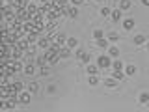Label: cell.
Wrapping results in <instances>:
<instances>
[{"label":"cell","instance_id":"6da1fadb","mask_svg":"<svg viewBox=\"0 0 149 112\" xmlns=\"http://www.w3.org/2000/svg\"><path fill=\"white\" fill-rule=\"evenodd\" d=\"M2 15H4V21H13L15 19V8L13 6H4V10H2Z\"/></svg>","mask_w":149,"mask_h":112},{"label":"cell","instance_id":"7a4b0ae2","mask_svg":"<svg viewBox=\"0 0 149 112\" xmlns=\"http://www.w3.org/2000/svg\"><path fill=\"white\" fill-rule=\"evenodd\" d=\"M15 19L19 23H26V21H30V15L26 13L24 8H19V10H15Z\"/></svg>","mask_w":149,"mask_h":112},{"label":"cell","instance_id":"3957f363","mask_svg":"<svg viewBox=\"0 0 149 112\" xmlns=\"http://www.w3.org/2000/svg\"><path fill=\"white\" fill-rule=\"evenodd\" d=\"M45 56H47V62H49L50 66H54V64L60 62V56H58V53H52L50 49H45Z\"/></svg>","mask_w":149,"mask_h":112},{"label":"cell","instance_id":"277c9868","mask_svg":"<svg viewBox=\"0 0 149 112\" xmlns=\"http://www.w3.org/2000/svg\"><path fill=\"white\" fill-rule=\"evenodd\" d=\"M112 66V60L108 58V56H99V60H97V67H103V69H106V67Z\"/></svg>","mask_w":149,"mask_h":112},{"label":"cell","instance_id":"5b68a950","mask_svg":"<svg viewBox=\"0 0 149 112\" xmlns=\"http://www.w3.org/2000/svg\"><path fill=\"white\" fill-rule=\"evenodd\" d=\"M30 21H32L34 25H37V26H45V23H43V15L39 13V11H36L34 15H30Z\"/></svg>","mask_w":149,"mask_h":112},{"label":"cell","instance_id":"8992f818","mask_svg":"<svg viewBox=\"0 0 149 112\" xmlns=\"http://www.w3.org/2000/svg\"><path fill=\"white\" fill-rule=\"evenodd\" d=\"M28 2L30 0H9V6H13L15 10H19V8H26Z\"/></svg>","mask_w":149,"mask_h":112},{"label":"cell","instance_id":"52a82bcc","mask_svg":"<svg viewBox=\"0 0 149 112\" xmlns=\"http://www.w3.org/2000/svg\"><path fill=\"white\" fill-rule=\"evenodd\" d=\"M50 43H52V38H50V36H47V38H41V39H39V47H41V49H47Z\"/></svg>","mask_w":149,"mask_h":112},{"label":"cell","instance_id":"ba28073f","mask_svg":"<svg viewBox=\"0 0 149 112\" xmlns=\"http://www.w3.org/2000/svg\"><path fill=\"white\" fill-rule=\"evenodd\" d=\"M65 39H67V38H65V36L60 32V34H56V36L52 38V41H54V43H58V45H65Z\"/></svg>","mask_w":149,"mask_h":112},{"label":"cell","instance_id":"9c48e42d","mask_svg":"<svg viewBox=\"0 0 149 112\" xmlns=\"http://www.w3.org/2000/svg\"><path fill=\"white\" fill-rule=\"evenodd\" d=\"M69 54H71V49H69V47H60V51H58V56H60V58H67Z\"/></svg>","mask_w":149,"mask_h":112},{"label":"cell","instance_id":"30bf717a","mask_svg":"<svg viewBox=\"0 0 149 112\" xmlns=\"http://www.w3.org/2000/svg\"><path fill=\"white\" fill-rule=\"evenodd\" d=\"M30 95H32L30 92H22V94L19 95V101L21 103H30Z\"/></svg>","mask_w":149,"mask_h":112},{"label":"cell","instance_id":"8fae6325","mask_svg":"<svg viewBox=\"0 0 149 112\" xmlns=\"http://www.w3.org/2000/svg\"><path fill=\"white\" fill-rule=\"evenodd\" d=\"M24 10H26V13H28V15H34V13L37 11V6H34V4H30V2H28Z\"/></svg>","mask_w":149,"mask_h":112},{"label":"cell","instance_id":"7c38bea8","mask_svg":"<svg viewBox=\"0 0 149 112\" xmlns=\"http://www.w3.org/2000/svg\"><path fill=\"white\" fill-rule=\"evenodd\" d=\"M34 62H36L37 66L41 67V66H45V64H47V56H45V54H41V56H36V60H34Z\"/></svg>","mask_w":149,"mask_h":112},{"label":"cell","instance_id":"4fadbf2b","mask_svg":"<svg viewBox=\"0 0 149 112\" xmlns=\"http://www.w3.org/2000/svg\"><path fill=\"white\" fill-rule=\"evenodd\" d=\"M65 45H67L69 49H74V47L78 45V41H77L74 38H67V39H65Z\"/></svg>","mask_w":149,"mask_h":112},{"label":"cell","instance_id":"5bb4252c","mask_svg":"<svg viewBox=\"0 0 149 112\" xmlns=\"http://www.w3.org/2000/svg\"><path fill=\"white\" fill-rule=\"evenodd\" d=\"M110 15H112V21H119L121 19V10H110Z\"/></svg>","mask_w":149,"mask_h":112},{"label":"cell","instance_id":"9a60e30c","mask_svg":"<svg viewBox=\"0 0 149 112\" xmlns=\"http://www.w3.org/2000/svg\"><path fill=\"white\" fill-rule=\"evenodd\" d=\"M11 66H13V69H15V73H17V71H21V69H22V67H24V66H22V64H21V62H19V60H11Z\"/></svg>","mask_w":149,"mask_h":112},{"label":"cell","instance_id":"2e32d148","mask_svg":"<svg viewBox=\"0 0 149 112\" xmlns=\"http://www.w3.org/2000/svg\"><path fill=\"white\" fill-rule=\"evenodd\" d=\"M95 47H101V49H104V47H108V41L106 39H103V38H99L95 41Z\"/></svg>","mask_w":149,"mask_h":112},{"label":"cell","instance_id":"e0dca14e","mask_svg":"<svg viewBox=\"0 0 149 112\" xmlns=\"http://www.w3.org/2000/svg\"><path fill=\"white\" fill-rule=\"evenodd\" d=\"M123 28L125 30H132V28H134V21H132V19H127V21L123 23Z\"/></svg>","mask_w":149,"mask_h":112},{"label":"cell","instance_id":"ac0fdd59","mask_svg":"<svg viewBox=\"0 0 149 112\" xmlns=\"http://www.w3.org/2000/svg\"><path fill=\"white\" fill-rule=\"evenodd\" d=\"M22 71H24L28 77H30V75H34V64H28V66H24V67H22Z\"/></svg>","mask_w":149,"mask_h":112},{"label":"cell","instance_id":"d6986e66","mask_svg":"<svg viewBox=\"0 0 149 112\" xmlns=\"http://www.w3.org/2000/svg\"><path fill=\"white\" fill-rule=\"evenodd\" d=\"M131 8V0H119V10H129Z\"/></svg>","mask_w":149,"mask_h":112},{"label":"cell","instance_id":"ffe728a7","mask_svg":"<svg viewBox=\"0 0 149 112\" xmlns=\"http://www.w3.org/2000/svg\"><path fill=\"white\" fill-rule=\"evenodd\" d=\"M37 90H39L37 82H30V86H28V92H30V94H37Z\"/></svg>","mask_w":149,"mask_h":112},{"label":"cell","instance_id":"44dd1931","mask_svg":"<svg viewBox=\"0 0 149 112\" xmlns=\"http://www.w3.org/2000/svg\"><path fill=\"white\" fill-rule=\"evenodd\" d=\"M67 15H69L71 19H74V17L78 15V10H77V8H67Z\"/></svg>","mask_w":149,"mask_h":112},{"label":"cell","instance_id":"7402d4cb","mask_svg":"<svg viewBox=\"0 0 149 112\" xmlns=\"http://www.w3.org/2000/svg\"><path fill=\"white\" fill-rule=\"evenodd\" d=\"M146 43V36H136L134 38V45H144Z\"/></svg>","mask_w":149,"mask_h":112},{"label":"cell","instance_id":"603a6c76","mask_svg":"<svg viewBox=\"0 0 149 112\" xmlns=\"http://www.w3.org/2000/svg\"><path fill=\"white\" fill-rule=\"evenodd\" d=\"M112 66H114V69H117V71H121V69H123V62H121V60H114V62H112Z\"/></svg>","mask_w":149,"mask_h":112},{"label":"cell","instance_id":"cb8c5ba5","mask_svg":"<svg viewBox=\"0 0 149 112\" xmlns=\"http://www.w3.org/2000/svg\"><path fill=\"white\" fill-rule=\"evenodd\" d=\"M39 75H43V77H49V75H50V69H49V67H45V66H41V69H39Z\"/></svg>","mask_w":149,"mask_h":112},{"label":"cell","instance_id":"d4e9b609","mask_svg":"<svg viewBox=\"0 0 149 112\" xmlns=\"http://www.w3.org/2000/svg\"><path fill=\"white\" fill-rule=\"evenodd\" d=\"M123 77H125V75L121 73V71H117V69H116V71H114V73H112V79H116V81H121V79H123Z\"/></svg>","mask_w":149,"mask_h":112},{"label":"cell","instance_id":"484cf974","mask_svg":"<svg viewBox=\"0 0 149 112\" xmlns=\"http://www.w3.org/2000/svg\"><path fill=\"white\" fill-rule=\"evenodd\" d=\"M78 58H80V60H82V62H84V64H88V62H89V54H86L84 51H82V53L78 54Z\"/></svg>","mask_w":149,"mask_h":112},{"label":"cell","instance_id":"4316f807","mask_svg":"<svg viewBox=\"0 0 149 112\" xmlns=\"http://www.w3.org/2000/svg\"><path fill=\"white\" fill-rule=\"evenodd\" d=\"M108 53H110L112 58H116V56H119V49H117V47H110V51H108Z\"/></svg>","mask_w":149,"mask_h":112},{"label":"cell","instance_id":"83f0119b","mask_svg":"<svg viewBox=\"0 0 149 112\" xmlns=\"http://www.w3.org/2000/svg\"><path fill=\"white\" fill-rule=\"evenodd\" d=\"M147 101H149V94H146V92H144V94L140 95V103H142V105H146Z\"/></svg>","mask_w":149,"mask_h":112},{"label":"cell","instance_id":"f1b7e54d","mask_svg":"<svg viewBox=\"0 0 149 112\" xmlns=\"http://www.w3.org/2000/svg\"><path fill=\"white\" fill-rule=\"evenodd\" d=\"M7 79H9V77H6V75H0V86H7V84H9V82H7Z\"/></svg>","mask_w":149,"mask_h":112},{"label":"cell","instance_id":"f546056e","mask_svg":"<svg viewBox=\"0 0 149 112\" xmlns=\"http://www.w3.org/2000/svg\"><path fill=\"white\" fill-rule=\"evenodd\" d=\"M104 84H106V86H117V81H116V79H106Z\"/></svg>","mask_w":149,"mask_h":112},{"label":"cell","instance_id":"4dcf8cb0","mask_svg":"<svg viewBox=\"0 0 149 112\" xmlns=\"http://www.w3.org/2000/svg\"><path fill=\"white\" fill-rule=\"evenodd\" d=\"M88 75H97V66H88Z\"/></svg>","mask_w":149,"mask_h":112},{"label":"cell","instance_id":"1f68e13d","mask_svg":"<svg viewBox=\"0 0 149 112\" xmlns=\"http://www.w3.org/2000/svg\"><path fill=\"white\" fill-rule=\"evenodd\" d=\"M108 39H110V41H117V39H119V36H117L116 32H110V34H108Z\"/></svg>","mask_w":149,"mask_h":112},{"label":"cell","instance_id":"d6a6232c","mask_svg":"<svg viewBox=\"0 0 149 112\" xmlns=\"http://www.w3.org/2000/svg\"><path fill=\"white\" fill-rule=\"evenodd\" d=\"M127 75H136V67L134 66H129L127 67Z\"/></svg>","mask_w":149,"mask_h":112},{"label":"cell","instance_id":"836d02e7","mask_svg":"<svg viewBox=\"0 0 149 112\" xmlns=\"http://www.w3.org/2000/svg\"><path fill=\"white\" fill-rule=\"evenodd\" d=\"M93 38H95V39L103 38V30H93Z\"/></svg>","mask_w":149,"mask_h":112},{"label":"cell","instance_id":"e575fe53","mask_svg":"<svg viewBox=\"0 0 149 112\" xmlns=\"http://www.w3.org/2000/svg\"><path fill=\"white\" fill-rule=\"evenodd\" d=\"M97 82H99V79H97L95 75H89V84H93V86H95Z\"/></svg>","mask_w":149,"mask_h":112},{"label":"cell","instance_id":"d590c367","mask_svg":"<svg viewBox=\"0 0 149 112\" xmlns=\"http://www.w3.org/2000/svg\"><path fill=\"white\" fill-rule=\"evenodd\" d=\"M101 15H104V17L110 15V8H103V10H101Z\"/></svg>","mask_w":149,"mask_h":112},{"label":"cell","instance_id":"8d00e7d4","mask_svg":"<svg viewBox=\"0 0 149 112\" xmlns=\"http://www.w3.org/2000/svg\"><path fill=\"white\" fill-rule=\"evenodd\" d=\"M47 92H49V94H54V92H56V86H54V84H52V86H49V88H47Z\"/></svg>","mask_w":149,"mask_h":112},{"label":"cell","instance_id":"74e56055","mask_svg":"<svg viewBox=\"0 0 149 112\" xmlns=\"http://www.w3.org/2000/svg\"><path fill=\"white\" fill-rule=\"evenodd\" d=\"M2 109H4V99L0 97V110H2Z\"/></svg>","mask_w":149,"mask_h":112},{"label":"cell","instance_id":"f35d334b","mask_svg":"<svg viewBox=\"0 0 149 112\" xmlns=\"http://www.w3.org/2000/svg\"><path fill=\"white\" fill-rule=\"evenodd\" d=\"M142 4H144V6H147V4H149V0H142Z\"/></svg>","mask_w":149,"mask_h":112},{"label":"cell","instance_id":"ab89813d","mask_svg":"<svg viewBox=\"0 0 149 112\" xmlns=\"http://www.w3.org/2000/svg\"><path fill=\"white\" fill-rule=\"evenodd\" d=\"M97 2H104V0H97Z\"/></svg>","mask_w":149,"mask_h":112},{"label":"cell","instance_id":"60d3db41","mask_svg":"<svg viewBox=\"0 0 149 112\" xmlns=\"http://www.w3.org/2000/svg\"><path fill=\"white\" fill-rule=\"evenodd\" d=\"M43 2H50V0H43Z\"/></svg>","mask_w":149,"mask_h":112},{"label":"cell","instance_id":"b9f144b4","mask_svg":"<svg viewBox=\"0 0 149 112\" xmlns=\"http://www.w3.org/2000/svg\"><path fill=\"white\" fill-rule=\"evenodd\" d=\"M116 2H119V0H116Z\"/></svg>","mask_w":149,"mask_h":112}]
</instances>
